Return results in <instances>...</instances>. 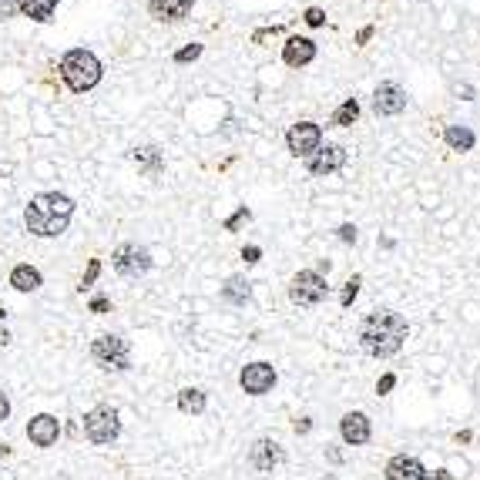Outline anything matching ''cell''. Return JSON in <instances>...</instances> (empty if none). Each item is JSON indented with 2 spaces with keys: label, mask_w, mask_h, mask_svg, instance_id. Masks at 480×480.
<instances>
[{
  "label": "cell",
  "mask_w": 480,
  "mask_h": 480,
  "mask_svg": "<svg viewBox=\"0 0 480 480\" xmlns=\"http://www.w3.org/2000/svg\"><path fill=\"white\" fill-rule=\"evenodd\" d=\"M249 464H252L259 474H272V467L282 464V447L272 440H259L252 450H249Z\"/></svg>",
  "instance_id": "cell-14"
},
{
  "label": "cell",
  "mask_w": 480,
  "mask_h": 480,
  "mask_svg": "<svg viewBox=\"0 0 480 480\" xmlns=\"http://www.w3.org/2000/svg\"><path fill=\"white\" fill-rule=\"evenodd\" d=\"M178 406H182V413H202L205 410V393L202 390H182L178 393Z\"/></svg>",
  "instance_id": "cell-24"
},
{
  "label": "cell",
  "mask_w": 480,
  "mask_h": 480,
  "mask_svg": "<svg viewBox=\"0 0 480 480\" xmlns=\"http://www.w3.org/2000/svg\"><path fill=\"white\" fill-rule=\"evenodd\" d=\"M249 279H242V276H232L225 282V286H222V299H225V303H232V306H245L249 303Z\"/></svg>",
  "instance_id": "cell-22"
},
{
  "label": "cell",
  "mask_w": 480,
  "mask_h": 480,
  "mask_svg": "<svg viewBox=\"0 0 480 480\" xmlns=\"http://www.w3.org/2000/svg\"><path fill=\"white\" fill-rule=\"evenodd\" d=\"M195 57H202V44H189V48L175 51V61L178 64H189V61H195Z\"/></svg>",
  "instance_id": "cell-26"
},
{
  "label": "cell",
  "mask_w": 480,
  "mask_h": 480,
  "mask_svg": "<svg viewBox=\"0 0 480 480\" xmlns=\"http://www.w3.org/2000/svg\"><path fill=\"white\" fill-rule=\"evenodd\" d=\"M245 218H249V208H239V212H235V215H232V218L225 222V228H235L239 222H245Z\"/></svg>",
  "instance_id": "cell-34"
},
{
  "label": "cell",
  "mask_w": 480,
  "mask_h": 480,
  "mask_svg": "<svg viewBox=\"0 0 480 480\" xmlns=\"http://www.w3.org/2000/svg\"><path fill=\"white\" fill-rule=\"evenodd\" d=\"M98 272H101V262H98V259H91V266H88V272H84V279H81V286H77V289L81 292L91 289V286H94V279H98Z\"/></svg>",
  "instance_id": "cell-27"
},
{
  "label": "cell",
  "mask_w": 480,
  "mask_h": 480,
  "mask_svg": "<svg viewBox=\"0 0 480 480\" xmlns=\"http://www.w3.org/2000/svg\"><path fill=\"white\" fill-rule=\"evenodd\" d=\"M91 359L101 369H108V373H125L131 367V346L121 336L104 333V336H98V340L91 342Z\"/></svg>",
  "instance_id": "cell-4"
},
{
  "label": "cell",
  "mask_w": 480,
  "mask_h": 480,
  "mask_svg": "<svg viewBox=\"0 0 480 480\" xmlns=\"http://www.w3.org/2000/svg\"><path fill=\"white\" fill-rule=\"evenodd\" d=\"M7 342H11V333H7V329L0 326V346H7Z\"/></svg>",
  "instance_id": "cell-39"
},
{
  "label": "cell",
  "mask_w": 480,
  "mask_h": 480,
  "mask_svg": "<svg viewBox=\"0 0 480 480\" xmlns=\"http://www.w3.org/2000/svg\"><path fill=\"white\" fill-rule=\"evenodd\" d=\"M359 286H363V279H359V276H353V279H350V282L342 286L340 303H342V306H353V299H356V296H359Z\"/></svg>",
  "instance_id": "cell-25"
},
{
  "label": "cell",
  "mask_w": 480,
  "mask_h": 480,
  "mask_svg": "<svg viewBox=\"0 0 480 480\" xmlns=\"http://www.w3.org/2000/svg\"><path fill=\"white\" fill-rule=\"evenodd\" d=\"M340 239L353 245V242H356V225H350V222H346V225H340Z\"/></svg>",
  "instance_id": "cell-32"
},
{
  "label": "cell",
  "mask_w": 480,
  "mask_h": 480,
  "mask_svg": "<svg viewBox=\"0 0 480 480\" xmlns=\"http://www.w3.org/2000/svg\"><path fill=\"white\" fill-rule=\"evenodd\" d=\"M403 108H406V94L400 84L386 81V84H379V88L373 91V111H376L379 118H396V114H403Z\"/></svg>",
  "instance_id": "cell-10"
},
{
  "label": "cell",
  "mask_w": 480,
  "mask_h": 480,
  "mask_svg": "<svg viewBox=\"0 0 480 480\" xmlns=\"http://www.w3.org/2000/svg\"><path fill=\"white\" fill-rule=\"evenodd\" d=\"M313 57H316V44L309 38H289L286 48H282V61L289 67H306Z\"/></svg>",
  "instance_id": "cell-16"
},
{
  "label": "cell",
  "mask_w": 480,
  "mask_h": 480,
  "mask_svg": "<svg viewBox=\"0 0 480 480\" xmlns=\"http://www.w3.org/2000/svg\"><path fill=\"white\" fill-rule=\"evenodd\" d=\"M239 383L249 396H262V393H269L276 386V369L269 367V363H249V367L242 369Z\"/></svg>",
  "instance_id": "cell-11"
},
{
  "label": "cell",
  "mask_w": 480,
  "mask_h": 480,
  "mask_svg": "<svg viewBox=\"0 0 480 480\" xmlns=\"http://www.w3.org/2000/svg\"><path fill=\"white\" fill-rule=\"evenodd\" d=\"M433 480H457L454 474H447V470H437V474H433Z\"/></svg>",
  "instance_id": "cell-38"
},
{
  "label": "cell",
  "mask_w": 480,
  "mask_h": 480,
  "mask_svg": "<svg viewBox=\"0 0 480 480\" xmlns=\"http://www.w3.org/2000/svg\"><path fill=\"white\" fill-rule=\"evenodd\" d=\"M369 38H373V27H363V30H359V34H356V40H359V44H367Z\"/></svg>",
  "instance_id": "cell-36"
},
{
  "label": "cell",
  "mask_w": 480,
  "mask_h": 480,
  "mask_svg": "<svg viewBox=\"0 0 480 480\" xmlns=\"http://www.w3.org/2000/svg\"><path fill=\"white\" fill-rule=\"evenodd\" d=\"M7 417H11V400H7V393L0 390V423H4Z\"/></svg>",
  "instance_id": "cell-33"
},
{
  "label": "cell",
  "mask_w": 480,
  "mask_h": 480,
  "mask_svg": "<svg viewBox=\"0 0 480 480\" xmlns=\"http://www.w3.org/2000/svg\"><path fill=\"white\" fill-rule=\"evenodd\" d=\"M13 13H17V0H0V21L13 17Z\"/></svg>",
  "instance_id": "cell-31"
},
{
  "label": "cell",
  "mask_w": 480,
  "mask_h": 480,
  "mask_svg": "<svg viewBox=\"0 0 480 480\" xmlns=\"http://www.w3.org/2000/svg\"><path fill=\"white\" fill-rule=\"evenodd\" d=\"M259 255H262V249H259V245H245V249H242V259H245L249 266H252V262H259Z\"/></svg>",
  "instance_id": "cell-29"
},
{
  "label": "cell",
  "mask_w": 480,
  "mask_h": 480,
  "mask_svg": "<svg viewBox=\"0 0 480 480\" xmlns=\"http://www.w3.org/2000/svg\"><path fill=\"white\" fill-rule=\"evenodd\" d=\"M309 427H313L309 420H296V433H309Z\"/></svg>",
  "instance_id": "cell-37"
},
{
  "label": "cell",
  "mask_w": 480,
  "mask_h": 480,
  "mask_svg": "<svg viewBox=\"0 0 480 480\" xmlns=\"http://www.w3.org/2000/svg\"><path fill=\"white\" fill-rule=\"evenodd\" d=\"M4 316H7V313H4V309H0V319H4Z\"/></svg>",
  "instance_id": "cell-40"
},
{
  "label": "cell",
  "mask_w": 480,
  "mask_h": 480,
  "mask_svg": "<svg viewBox=\"0 0 480 480\" xmlns=\"http://www.w3.org/2000/svg\"><path fill=\"white\" fill-rule=\"evenodd\" d=\"M111 262H114V269H118V276L138 279V276H145V272L152 269V255H148V249L125 242V245H118V249H114Z\"/></svg>",
  "instance_id": "cell-7"
},
{
  "label": "cell",
  "mask_w": 480,
  "mask_h": 480,
  "mask_svg": "<svg viewBox=\"0 0 480 480\" xmlns=\"http://www.w3.org/2000/svg\"><path fill=\"white\" fill-rule=\"evenodd\" d=\"M61 77L74 94H84V91H91L98 81H101V61H98L91 51H84V48H74V51L64 54Z\"/></svg>",
  "instance_id": "cell-3"
},
{
  "label": "cell",
  "mask_w": 480,
  "mask_h": 480,
  "mask_svg": "<svg viewBox=\"0 0 480 480\" xmlns=\"http://www.w3.org/2000/svg\"><path fill=\"white\" fill-rule=\"evenodd\" d=\"M406 333V319L400 313H390V309H379V313H369L363 319V326H359V342H363V350L369 356H376V359H386L393 356L400 346H403Z\"/></svg>",
  "instance_id": "cell-2"
},
{
  "label": "cell",
  "mask_w": 480,
  "mask_h": 480,
  "mask_svg": "<svg viewBox=\"0 0 480 480\" xmlns=\"http://www.w3.org/2000/svg\"><path fill=\"white\" fill-rule=\"evenodd\" d=\"M342 164H346V148L326 141V145H319L316 152L306 158V172L316 178H326V175H333V172H340Z\"/></svg>",
  "instance_id": "cell-8"
},
{
  "label": "cell",
  "mask_w": 480,
  "mask_h": 480,
  "mask_svg": "<svg viewBox=\"0 0 480 480\" xmlns=\"http://www.w3.org/2000/svg\"><path fill=\"white\" fill-rule=\"evenodd\" d=\"M329 296V286L326 279L319 276V272H313V269H303V272H296L289 282V299L296 306H303V309H309V306H319L323 299Z\"/></svg>",
  "instance_id": "cell-5"
},
{
  "label": "cell",
  "mask_w": 480,
  "mask_h": 480,
  "mask_svg": "<svg viewBox=\"0 0 480 480\" xmlns=\"http://www.w3.org/2000/svg\"><path fill=\"white\" fill-rule=\"evenodd\" d=\"M57 4L61 0H17V11L24 17H30V21H38V24H48L54 17V11H57Z\"/></svg>",
  "instance_id": "cell-18"
},
{
  "label": "cell",
  "mask_w": 480,
  "mask_h": 480,
  "mask_svg": "<svg viewBox=\"0 0 480 480\" xmlns=\"http://www.w3.org/2000/svg\"><path fill=\"white\" fill-rule=\"evenodd\" d=\"M393 383H396V376H390V373H386V376L379 379L376 383V393H386V390H393Z\"/></svg>",
  "instance_id": "cell-35"
},
{
  "label": "cell",
  "mask_w": 480,
  "mask_h": 480,
  "mask_svg": "<svg viewBox=\"0 0 480 480\" xmlns=\"http://www.w3.org/2000/svg\"><path fill=\"white\" fill-rule=\"evenodd\" d=\"M356 118H359V101H356V98H346V101L336 108V114H333V125L350 128V125H356Z\"/></svg>",
  "instance_id": "cell-23"
},
{
  "label": "cell",
  "mask_w": 480,
  "mask_h": 480,
  "mask_svg": "<svg viewBox=\"0 0 480 480\" xmlns=\"http://www.w3.org/2000/svg\"><path fill=\"white\" fill-rule=\"evenodd\" d=\"M286 145H289V152L296 155V158H309V155L323 145V128H319L316 121H299V125L289 128Z\"/></svg>",
  "instance_id": "cell-9"
},
{
  "label": "cell",
  "mask_w": 480,
  "mask_h": 480,
  "mask_svg": "<svg viewBox=\"0 0 480 480\" xmlns=\"http://www.w3.org/2000/svg\"><path fill=\"white\" fill-rule=\"evenodd\" d=\"M148 11L162 24H178L191 13V0H148Z\"/></svg>",
  "instance_id": "cell-13"
},
{
  "label": "cell",
  "mask_w": 480,
  "mask_h": 480,
  "mask_svg": "<svg viewBox=\"0 0 480 480\" xmlns=\"http://www.w3.org/2000/svg\"><path fill=\"white\" fill-rule=\"evenodd\" d=\"M443 141L454 148V152H470L474 145H477V138H474V131L464 125H447V131H443Z\"/></svg>",
  "instance_id": "cell-21"
},
{
  "label": "cell",
  "mask_w": 480,
  "mask_h": 480,
  "mask_svg": "<svg viewBox=\"0 0 480 480\" xmlns=\"http://www.w3.org/2000/svg\"><path fill=\"white\" fill-rule=\"evenodd\" d=\"M118 433H121V423L114 406H94L91 413H84V437L91 443H111Z\"/></svg>",
  "instance_id": "cell-6"
},
{
  "label": "cell",
  "mask_w": 480,
  "mask_h": 480,
  "mask_svg": "<svg viewBox=\"0 0 480 480\" xmlns=\"http://www.w3.org/2000/svg\"><path fill=\"white\" fill-rule=\"evenodd\" d=\"M71 212H74V202L67 195H61V191H40L24 208V225L38 239H57V235H64V228L71 222Z\"/></svg>",
  "instance_id": "cell-1"
},
{
  "label": "cell",
  "mask_w": 480,
  "mask_h": 480,
  "mask_svg": "<svg viewBox=\"0 0 480 480\" xmlns=\"http://www.w3.org/2000/svg\"><path fill=\"white\" fill-rule=\"evenodd\" d=\"M40 272L34 266H27V262H21V266H13L11 269V286L17 292H38L40 289Z\"/></svg>",
  "instance_id": "cell-19"
},
{
  "label": "cell",
  "mask_w": 480,
  "mask_h": 480,
  "mask_svg": "<svg viewBox=\"0 0 480 480\" xmlns=\"http://www.w3.org/2000/svg\"><path fill=\"white\" fill-rule=\"evenodd\" d=\"M340 433L350 447H363L369 440V417L367 413H346L340 420Z\"/></svg>",
  "instance_id": "cell-15"
},
{
  "label": "cell",
  "mask_w": 480,
  "mask_h": 480,
  "mask_svg": "<svg viewBox=\"0 0 480 480\" xmlns=\"http://www.w3.org/2000/svg\"><path fill=\"white\" fill-rule=\"evenodd\" d=\"M131 162L138 164V168H141V172H145L148 178L162 175V168H164L162 152H158V148H152V145H148V148H135V152H131Z\"/></svg>",
  "instance_id": "cell-20"
},
{
  "label": "cell",
  "mask_w": 480,
  "mask_h": 480,
  "mask_svg": "<svg viewBox=\"0 0 480 480\" xmlns=\"http://www.w3.org/2000/svg\"><path fill=\"white\" fill-rule=\"evenodd\" d=\"M386 480H430V477L420 460H413V457H393L390 467H386Z\"/></svg>",
  "instance_id": "cell-17"
},
{
  "label": "cell",
  "mask_w": 480,
  "mask_h": 480,
  "mask_svg": "<svg viewBox=\"0 0 480 480\" xmlns=\"http://www.w3.org/2000/svg\"><path fill=\"white\" fill-rule=\"evenodd\" d=\"M306 24H309V27H323V24H326V13L319 11V7H309V11H306Z\"/></svg>",
  "instance_id": "cell-28"
},
{
  "label": "cell",
  "mask_w": 480,
  "mask_h": 480,
  "mask_svg": "<svg viewBox=\"0 0 480 480\" xmlns=\"http://www.w3.org/2000/svg\"><path fill=\"white\" fill-rule=\"evenodd\" d=\"M57 437H61V423L51 413H38V417L27 423V440L34 443V447H54Z\"/></svg>",
  "instance_id": "cell-12"
},
{
  "label": "cell",
  "mask_w": 480,
  "mask_h": 480,
  "mask_svg": "<svg viewBox=\"0 0 480 480\" xmlns=\"http://www.w3.org/2000/svg\"><path fill=\"white\" fill-rule=\"evenodd\" d=\"M108 309H111V299H104V296L91 299V313H108Z\"/></svg>",
  "instance_id": "cell-30"
}]
</instances>
